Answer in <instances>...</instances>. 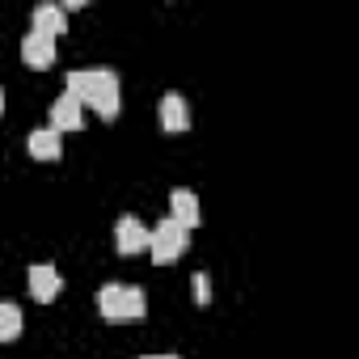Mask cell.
Instances as JSON below:
<instances>
[{
    "label": "cell",
    "instance_id": "cell-7",
    "mask_svg": "<svg viewBox=\"0 0 359 359\" xmlns=\"http://www.w3.org/2000/svg\"><path fill=\"white\" fill-rule=\"evenodd\" d=\"M64 30H68V13H64V5H51V0H47V5H39V9H34V30H30V34L60 39Z\"/></svg>",
    "mask_w": 359,
    "mask_h": 359
},
{
    "label": "cell",
    "instance_id": "cell-2",
    "mask_svg": "<svg viewBox=\"0 0 359 359\" xmlns=\"http://www.w3.org/2000/svg\"><path fill=\"white\" fill-rule=\"evenodd\" d=\"M97 313L106 321H140L148 313V296L135 283H106L97 292Z\"/></svg>",
    "mask_w": 359,
    "mask_h": 359
},
{
    "label": "cell",
    "instance_id": "cell-12",
    "mask_svg": "<svg viewBox=\"0 0 359 359\" xmlns=\"http://www.w3.org/2000/svg\"><path fill=\"white\" fill-rule=\"evenodd\" d=\"M22 325H26L22 309H18L13 300H0V342H13V338L22 334Z\"/></svg>",
    "mask_w": 359,
    "mask_h": 359
},
{
    "label": "cell",
    "instance_id": "cell-1",
    "mask_svg": "<svg viewBox=\"0 0 359 359\" xmlns=\"http://www.w3.org/2000/svg\"><path fill=\"white\" fill-rule=\"evenodd\" d=\"M64 93L76 97L81 106H89L102 118L118 114V76H114V68H76V72H68Z\"/></svg>",
    "mask_w": 359,
    "mask_h": 359
},
{
    "label": "cell",
    "instance_id": "cell-15",
    "mask_svg": "<svg viewBox=\"0 0 359 359\" xmlns=\"http://www.w3.org/2000/svg\"><path fill=\"white\" fill-rule=\"evenodd\" d=\"M0 110H5V89H0Z\"/></svg>",
    "mask_w": 359,
    "mask_h": 359
},
{
    "label": "cell",
    "instance_id": "cell-3",
    "mask_svg": "<svg viewBox=\"0 0 359 359\" xmlns=\"http://www.w3.org/2000/svg\"><path fill=\"white\" fill-rule=\"evenodd\" d=\"M187 245H191V233H187V229H177L169 216H165L156 229H148V254H152V262H161V266L177 262Z\"/></svg>",
    "mask_w": 359,
    "mask_h": 359
},
{
    "label": "cell",
    "instance_id": "cell-11",
    "mask_svg": "<svg viewBox=\"0 0 359 359\" xmlns=\"http://www.w3.org/2000/svg\"><path fill=\"white\" fill-rule=\"evenodd\" d=\"M60 152H64L60 131H51V127L30 131V156H34V161H60Z\"/></svg>",
    "mask_w": 359,
    "mask_h": 359
},
{
    "label": "cell",
    "instance_id": "cell-5",
    "mask_svg": "<svg viewBox=\"0 0 359 359\" xmlns=\"http://www.w3.org/2000/svg\"><path fill=\"white\" fill-rule=\"evenodd\" d=\"M60 292H64V275L51 262H34L30 266V296L34 300H55Z\"/></svg>",
    "mask_w": 359,
    "mask_h": 359
},
{
    "label": "cell",
    "instance_id": "cell-6",
    "mask_svg": "<svg viewBox=\"0 0 359 359\" xmlns=\"http://www.w3.org/2000/svg\"><path fill=\"white\" fill-rule=\"evenodd\" d=\"M114 245H118V254H144L148 250V229L135 216H123L114 224Z\"/></svg>",
    "mask_w": 359,
    "mask_h": 359
},
{
    "label": "cell",
    "instance_id": "cell-8",
    "mask_svg": "<svg viewBox=\"0 0 359 359\" xmlns=\"http://www.w3.org/2000/svg\"><path fill=\"white\" fill-rule=\"evenodd\" d=\"M85 123V106L76 102V97H55L51 102V131H76Z\"/></svg>",
    "mask_w": 359,
    "mask_h": 359
},
{
    "label": "cell",
    "instance_id": "cell-14",
    "mask_svg": "<svg viewBox=\"0 0 359 359\" xmlns=\"http://www.w3.org/2000/svg\"><path fill=\"white\" fill-rule=\"evenodd\" d=\"M140 359H177V355H140Z\"/></svg>",
    "mask_w": 359,
    "mask_h": 359
},
{
    "label": "cell",
    "instance_id": "cell-13",
    "mask_svg": "<svg viewBox=\"0 0 359 359\" xmlns=\"http://www.w3.org/2000/svg\"><path fill=\"white\" fill-rule=\"evenodd\" d=\"M195 296H199V309L212 304V279L208 275H195Z\"/></svg>",
    "mask_w": 359,
    "mask_h": 359
},
{
    "label": "cell",
    "instance_id": "cell-10",
    "mask_svg": "<svg viewBox=\"0 0 359 359\" xmlns=\"http://www.w3.org/2000/svg\"><path fill=\"white\" fill-rule=\"evenodd\" d=\"M22 60H26L30 68H51V64H55V39L26 34V39H22Z\"/></svg>",
    "mask_w": 359,
    "mask_h": 359
},
{
    "label": "cell",
    "instance_id": "cell-9",
    "mask_svg": "<svg viewBox=\"0 0 359 359\" xmlns=\"http://www.w3.org/2000/svg\"><path fill=\"white\" fill-rule=\"evenodd\" d=\"M161 123H165V131H187L191 127V106H187L182 93H165L161 97Z\"/></svg>",
    "mask_w": 359,
    "mask_h": 359
},
{
    "label": "cell",
    "instance_id": "cell-4",
    "mask_svg": "<svg viewBox=\"0 0 359 359\" xmlns=\"http://www.w3.org/2000/svg\"><path fill=\"white\" fill-rule=\"evenodd\" d=\"M169 220L177 224V229H199V199H195V191H187V187H177L173 195H169Z\"/></svg>",
    "mask_w": 359,
    "mask_h": 359
}]
</instances>
